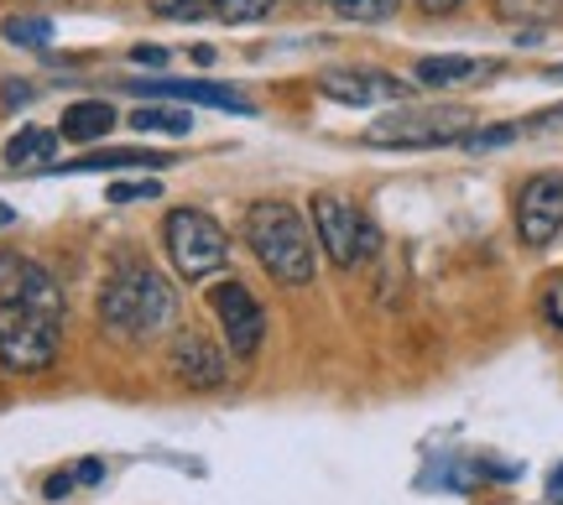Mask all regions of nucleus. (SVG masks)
Returning <instances> with one entry per match:
<instances>
[{
  "label": "nucleus",
  "instance_id": "1",
  "mask_svg": "<svg viewBox=\"0 0 563 505\" xmlns=\"http://www.w3.org/2000/svg\"><path fill=\"white\" fill-rule=\"evenodd\" d=\"M100 324L115 339L152 344L178 328V292L146 261H121L100 287Z\"/></svg>",
  "mask_w": 563,
  "mask_h": 505
},
{
  "label": "nucleus",
  "instance_id": "2",
  "mask_svg": "<svg viewBox=\"0 0 563 505\" xmlns=\"http://www.w3.org/2000/svg\"><path fill=\"white\" fill-rule=\"evenodd\" d=\"M245 245L251 256L266 266V277L282 287H308L313 282V266H319V245L308 235V224L292 203H277V199H262L251 203L245 214Z\"/></svg>",
  "mask_w": 563,
  "mask_h": 505
},
{
  "label": "nucleus",
  "instance_id": "3",
  "mask_svg": "<svg viewBox=\"0 0 563 505\" xmlns=\"http://www.w3.org/2000/svg\"><path fill=\"white\" fill-rule=\"evenodd\" d=\"M58 313L26 303H0V370L5 375H42L58 360Z\"/></svg>",
  "mask_w": 563,
  "mask_h": 505
},
{
  "label": "nucleus",
  "instance_id": "4",
  "mask_svg": "<svg viewBox=\"0 0 563 505\" xmlns=\"http://www.w3.org/2000/svg\"><path fill=\"white\" fill-rule=\"evenodd\" d=\"M162 245H167V261H173L183 282H203L230 261V235L203 209H173L167 229H162Z\"/></svg>",
  "mask_w": 563,
  "mask_h": 505
},
{
  "label": "nucleus",
  "instance_id": "5",
  "mask_svg": "<svg viewBox=\"0 0 563 505\" xmlns=\"http://www.w3.org/2000/svg\"><path fill=\"white\" fill-rule=\"evenodd\" d=\"M475 131L470 110H449V104H428V110H391L382 121L365 125L371 146H397V152H422V146H454Z\"/></svg>",
  "mask_w": 563,
  "mask_h": 505
},
{
  "label": "nucleus",
  "instance_id": "6",
  "mask_svg": "<svg viewBox=\"0 0 563 505\" xmlns=\"http://www.w3.org/2000/svg\"><path fill=\"white\" fill-rule=\"evenodd\" d=\"M313 235H319L323 256L334 266H361V261H371L376 245H382L376 224L365 220L350 199H340V193H319V199H313Z\"/></svg>",
  "mask_w": 563,
  "mask_h": 505
},
{
  "label": "nucleus",
  "instance_id": "7",
  "mask_svg": "<svg viewBox=\"0 0 563 505\" xmlns=\"http://www.w3.org/2000/svg\"><path fill=\"white\" fill-rule=\"evenodd\" d=\"M209 307H214L230 349H235L241 360H251L266 339V313H262V303H256V292L245 282H235V277H224V282L209 287Z\"/></svg>",
  "mask_w": 563,
  "mask_h": 505
},
{
  "label": "nucleus",
  "instance_id": "8",
  "mask_svg": "<svg viewBox=\"0 0 563 505\" xmlns=\"http://www.w3.org/2000/svg\"><path fill=\"white\" fill-rule=\"evenodd\" d=\"M517 235L522 245H553L563 235V172H538L517 193Z\"/></svg>",
  "mask_w": 563,
  "mask_h": 505
},
{
  "label": "nucleus",
  "instance_id": "9",
  "mask_svg": "<svg viewBox=\"0 0 563 505\" xmlns=\"http://www.w3.org/2000/svg\"><path fill=\"white\" fill-rule=\"evenodd\" d=\"M167 364L178 370L183 385H194V391H220L230 381V360H224V349L203 328H178L173 334V349H167Z\"/></svg>",
  "mask_w": 563,
  "mask_h": 505
},
{
  "label": "nucleus",
  "instance_id": "10",
  "mask_svg": "<svg viewBox=\"0 0 563 505\" xmlns=\"http://www.w3.org/2000/svg\"><path fill=\"white\" fill-rule=\"evenodd\" d=\"M0 303H26V307H42V313H58L63 318V287L32 256L0 250Z\"/></svg>",
  "mask_w": 563,
  "mask_h": 505
},
{
  "label": "nucleus",
  "instance_id": "11",
  "mask_svg": "<svg viewBox=\"0 0 563 505\" xmlns=\"http://www.w3.org/2000/svg\"><path fill=\"white\" fill-rule=\"evenodd\" d=\"M319 94L334 104H382V100H407L412 94V83L407 79H391L382 68H334V74H323L319 79Z\"/></svg>",
  "mask_w": 563,
  "mask_h": 505
},
{
  "label": "nucleus",
  "instance_id": "12",
  "mask_svg": "<svg viewBox=\"0 0 563 505\" xmlns=\"http://www.w3.org/2000/svg\"><path fill=\"white\" fill-rule=\"evenodd\" d=\"M141 100H183V104H214V110H241L251 115V100H241L235 89H220V83L203 79H131Z\"/></svg>",
  "mask_w": 563,
  "mask_h": 505
},
{
  "label": "nucleus",
  "instance_id": "13",
  "mask_svg": "<svg viewBox=\"0 0 563 505\" xmlns=\"http://www.w3.org/2000/svg\"><path fill=\"white\" fill-rule=\"evenodd\" d=\"M141 167H173V157H162V152H141V146H115V152H84L74 162H47L42 172H141Z\"/></svg>",
  "mask_w": 563,
  "mask_h": 505
},
{
  "label": "nucleus",
  "instance_id": "14",
  "mask_svg": "<svg viewBox=\"0 0 563 505\" xmlns=\"http://www.w3.org/2000/svg\"><path fill=\"white\" fill-rule=\"evenodd\" d=\"M496 74V63L485 58H464V53H439V58H418L412 79L422 89H460V83H481Z\"/></svg>",
  "mask_w": 563,
  "mask_h": 505
},
{
  "label": "nucleus",
  "instance_id": "15",
  "mask_svg": "<svg viewBox=\"0 0 563 505\" xmlns=\"http://www.w3.org/2000/svg\"><path fill=\"white\" fill-rule=\"evenodd\" d=\"M115 104H104V100H79V104H68L63 110V136L68 142H100V136H110L115 131Z\"/></svg>",
  "mask_w": 563,
  "mask_h": 505
},
{
  "label": "nucleus",
  "instance_id": "16",
  "mask_svg": "<svg viewBox=\"0 0 563 505\" xmlns=\"http://www.w3.org/2000/svg\"><path fill=\"white\" fill-rule=\"evenodd\" d=\"M53 152H58V131H42V125H21L16 136L5 142V167L53 162Z\"/></svg>",
  "mask_w": 563,
  "mask_h": 505
},
{
  "label": "nucleus",
  "instance_id": "17",
  "mask_svg": "<svg viewBox=\"0 0 563 505\" xmlns=\"http://www.w3.org/2000/svg\"><path fill=\"white\" fill-rule=\"evenodd\" d=\"M131 131H141V136H152V131H162V136H188V115L183 110H173V104H141L136 115H131Z\"/></svg>",
  "mask_w": 563,
  "mask_h": 505
},
{
  "label": "nucleus",
  "instance_id": "18",
  "mask_svg": "<svg viewBox=\"0 0 563 505\" xmlns=\"http://www.w3.org/2000/svg\"><path fill=\"white\" fill-rule=\"evenodd\" d=\"M496 16L517 26H548L563 16V0H496Z\"/></svg>",
  "mask_w": 563,
  "mask_h": 505
},
{
  "label": "nucleus",
  "instance_id": "19",
  "mask_svg": "<svg viewBox=\"0 0 563 505\" xmlns=\"http://www.w3.org/2000/svg\"><path fill=\"white\" fill-rule=\"evenodd\" d=\"M329 11L340 21H361V26H376V21H391L402 11V0H329Z\"/></svg>",
  "mask_w": 563,
  "mask_h": 505
},
{
  "label": "nucleus",
  "instance_id": "20",
  "mask_svg": "<svg viewBox=\"0 0 563 505\" xmlns=\"http://www.w3.org/2000/svg\"><path fill=\"white\" fill-rule=\"evenodd\" d=\"M0 37L16 42V47H47V42H53V21H42V16H11L5 26H0Z\"/></svg>",
  "mask_w": 563,
  "mask_h": 505
},
{
  "label": "nucleus",
  "instance_id": "21",
  "mask_svg": "<svg viewBox=\"0 0 563 505\" xmlns=\"http://www.w3.org/2000/svg\"><path fill=\"white\" fill-rule=\"evenodd\" d=\"M152 11L162 21H203L220 11V0H152Z\"/></svg>",
  "mask_w": 563,
  "mask_h": 505
},
{
  "label": "nucleus",
  "instance_id": "22",
  "mask_svg": "<svg viewBox=\"0 0 563 505\" xmlns=\"http://www.w3.org/2000/svg\"><path fill=\"white\" fill-rule=\"evenodd\" d=\"M277 11V0H220V11L214 16L230 21V26H251V21H262Z\"/></svg>",
  "mask_w": 563,
  "mask_h": 505
},
{
  "label": "nucleus",
  "instance_id": "23",
  "mask_svg": "<svg viewBox=\"0 0 563 505\" xmlns=\"http://www.w3.org/2000/svg\"><path fill=\"white\" fill-rule=\"evenodd\" d=\"M162 182L157 178H136V182H110V203H157Z\"/></svg>",
  "mask_w": 563,
  "mask_h": 505
},
{
  "label": "nucleus",
  "instance_id": "24",
  "mask_svg": "<svg viewBox=\"0 0 563 505\" xmlns=\"http://www.w3.org/2000/svg\"><path fill=\"white\" fill-rule=\"evenodd\" d=\"M511 142H517V125H490V131H470L464 136L470 152H490V146H511Z\"/></svg>",
  "mask_w": 563,
  "mask_h": 505
},
{
  "label": "nucleus",
  "instance_id": "25",
  "mask_svg": "<svg viewBox=\"0 0 563 505\" xmlns=\"http://www.w3.org/2000/svg\"><path fill=\"white\" fill-rule=\"evenodd\" d=\"M543 313H548V324H553V328H563V277H559V282H548Z\"/></svg>",
  "mask_w": 563,
  "mask_h": 505
},
{
  "label": "nucleus",
  "instance_id": "26",
  "mask_svg": "<svg viewBox=\"0 0 563 505\" xmlns=\"http://www.w3.org/2000/svg\"><path fill=\"white\" fill-rule=\"evenodd\" d=\"M74 485H79V474H74V469H58V474L42 485V495H47V501H63V495H68Z\"/></svg>",
  "mask_w": 563,
  "mask_h": 505
},
{
  "label": "nucleus",
  "instance_id": "27",
  "mask_svg": "<svg viewBox=\"0 0 563 505\" xmlns=\"http://www.w3.org/2000/svg\"><path fill=\"white\" fill-rule=\"evenodd\" d=\"M460 5H464V0H418V11H422V16H454Z\"/></svg>",
  "mask_w": 563,
  "mask_h": 505
},
{
  "label": "nucleus",
  "instance_id": "28",
  "mask_svg": "<svg viewBox=\"0 0 563 505\" xmlns=\"http://www.w3.org/2000/svg\"><path fill=\"white\" fill-rule=\"evenodd\" d=\"M131 58H136L141 68H162V63H167V47H146V42H141L136 53H131Z\"/></svg>",
  "mask_w": 563,
  "mask_h": 505
},
{
  "label": "nucleus",
  "instance_id": "29",
  "mask_svg": "<svg viewBox=\"0 0 563 505\" xmlns=\"http://www.w3.org/2000/svg\"><path fill=\"white\" fill-rule=\"evenodd\" d=\"M74 474H79V485H100V480H104V464H100V459H89V464H79Z\"/></svg>",
  "mask_w": 563,
  "mask_h": 505
},
{
  "label": "nucleus",
  "instance_id": "30",
  "mask_svg": "<svg viewBox=\"0 0 563 505\" xmlns=\"http://www.w3.org/2000/svg\"><path fill=\"white\" fill-rule=\"evenodd\" d=\"M26 94H32L26 83H5V104H21V100H26Z\"/></svg>",
  "mask_w": 563,
  "mask_h": 505
},
{
  "label": "nucleus",
  "instance_id": "31",
  "mask_svg": "<svg viewBox=\"0 0 563 505\" xmlns=\"http://www.w3.org/2000/svg\"><path fill=\"white\" fill-rule=\"evenodd\" d=\"M11 224H16V209H11V203L0 199V229H11Z\"/></svg>",
  "mask_w": 563,
  "mask_h": 505
},
{
  "label": "nucleus",
  "instance_id": "32",
  "mask_svg": "<svg viewBox=\"0 0 563 505\" xmlns=\"http://www.w3.org/2000/svg\"><path fill=\"white\" fill-rule=\"evenodd\" d=\"M548 79H559V83H563V63H559V68H548Z\"/></svg>",
  "mask_w": 563,
  "mask_h": 505
}]
</instances>
